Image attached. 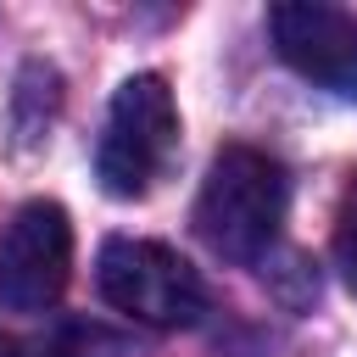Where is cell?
<instances>
[{"label":"cell","mask_w":357,"mask_h":357,"mask_svg":"<svg viewBox=\"0 0 357 357\" xmlns=\"http://www.w3.org/2000/svg\"><path fill=\"white\" fill-rule=\"evenodd\" d=\"M273 50L318 89L357 95V17L324 0H284L268 11Z\"/></svg>","instance_id":"5"},{"label":"cell","mask_w":357,"mask_h":357,"mask_svg":"<svg viewBox=\"0 0 357 357\" xmlns=\"http://www.w3.org/2000/svg\"><path fill=\"white\" fill-rule=\"evenodd\" d=\"M173 145H178V106H173L167 78L162 73L123 78V89L112 95V112H106L100 151H95V173H100L106 195L139 201L173 162Z\"/></svg>","instance_id":"2"},{"label":"cell","mask_w":357,"mask_h":357,"mask_svg":"<svg viewBox=\"0 0 357 357\" xmlns=\"http://www.w3.org/2000/svg\"><path fill=\"white\" fill-rule=\"evenodd\" d=\"M0 357H11V346H6V340H0Z\"/></svg>","instance_id":"7"},{"label":"cell","mask_w":357,"mask_h":357,"mask_svg":"<svg viewBox=\"0 0 357 357\" xmlns=\"http://www.w3.org/2000/svg\"><path fill=\"white\" fill-rule=\"evenodd\" d=\"M335 268L346 279V290L357 296V173L340 195V212H335Z\"/></svg>","instance_id":"6"},{"label":"cell","mask_w":357,"mask_h":357,"mask_svg":"<svg viewBox=\"0 0 357 357\" xmlns=\"http://www.w3.org/2000/svg\"><path fill=\"white\" fill-rule=\"evenodd\" d=\"M95 284L117 312H128L134 324H151V329L195 324L201 307H206L201 273L162 240L112 234L100 245V257H95Z\"/></svg>","instance_id":"3"},{"label":"cell","mask_w":357,"mask_h":357,"mask_svg":"<svg viewBox=\"0 0 357 357\" xmlns=\"http://www.w3.org/2000/svg\"><path fill=\"white\" fill-rule=\"evenodd\" d=\"M284 201H290V184H284V167L268 151L223 145L206 167V184H201V201H195V229L218 257L257 262L279 240Z\"/></svg>","instance_id":"1"},{"label":"cell","mask_w":357,"mask_h":357,"mask_svg":"<svg viewBox=\"0 0 357 357\" xmlns=\"http://www.w3.org/2000/svg\"><path fill=\"white\" fill-rule=\"evenodd\" d=\"M73 273V223L56 201H28L0 223V307L45 312Z\"/></svg>","instance_id":"4"}]
</instances>
